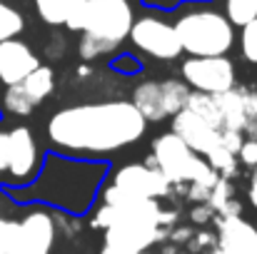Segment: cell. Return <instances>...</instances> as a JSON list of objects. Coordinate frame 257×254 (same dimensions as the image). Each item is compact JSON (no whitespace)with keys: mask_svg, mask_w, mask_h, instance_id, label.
<instances>
[{"mask_svg":"<svg viewBox=\"0 0 257 254\" xmlns=\"http://www.w3.org/2000/svg\"><path fill=\"white\" fill-rule=\"evenodd\" d=\"M148 120L130 100L85 102L58 110L48 122L50 142L70 155L97 157L138 142Z\"/></svg>","mask_w":257,"mask_h":254,"instance_id":"obj_1","label":"cell"},{"mask_svg":"<svg viewBox=\"0 0 257 254\" xmlns=\"http://www.w3.org/2000/svg\"><path fill=\"white\" fill-rule=\"evenodd\" d=\"M175 212L160 209L158 199H133L105 189V204L95 212L92 227L105 229L100 254H140L165 239Z\"/></svg>","mask_w":257,"mask_h":254,"instance_id":"obj_2","label":"cell"},{"mask_svg":"<svg viewBox=\"0 0 257 254\" xmlns=\"http://www.w3.org/2000/svg\"><path fill=\"white\" fill-rule=\"evenodd\" d=\"M135 23V10L130 0H87L75 10L65 28L70 33H83L78 53L83 60H97L115 53L130 35Z\"/></svg>","mask_w":257,"mask_h":254,"instance_id":"obj_3","label":"cell"},{"mask_svg":"<svg viewBox=\"0 0 257 254\" xmlns=\"http://www.w3.org/2000/svg\"><path fill=\"white\" fill-rule=\"evenodd\" d=\"M102 172H105L102 165L73 162V160H63L58 155H50L45 162V169H43V179L38 184V192L43 199L78 214L90 207L92 192L97 189Z\"/></svg>","mask_w":257,"mask_h":254,"instance_id":"obj_4","label":"cell"},{"mask_svg":"<svg viewBox=\"0 0 257 254\" xmlns=\"http://www.w3.org/2000/svg\"><path fill=\"white\" fill-rule=\"evenodd\" d=\"M180 38L182 53L190 58H217L227 55L235 45V25L225 13L205 5H192L172 23Z\"/></svg>","mask_w":257,"mask_h":254,"instance_id":"obj_5","label":"cell"},{"mask_svg":"<svg viewBox=\"0 0 257 254\" xmlns=\"http://www.w3.org/2000/svg\"><path fill=\"white\" fill-rule=\"evenodd\" d=\"M150 165L158 167L170 184H200L212 189L220 179V174L207 165L205 157L195 155L177 135L165 132L153 142V157Z\"/></svg>","mask_w":257,"mask_h":254,"instance_id":"obj_6","label":"cell"},{"mask_svg":"<svg viewBox=\"0 0 257 254\" xmlns=\"http://www.w3.org/2000/svg\"><path fill=\"white\" fill-rule=\"evenodd\" d=\"M190 87L182 80H145L133 90V105L148 122H163L185 110Z\"/></svg>","mask_w":257,"mask_h":254,"instance_id":"obj_7","label":"cell"},{"mask_svg":"<svg viewBox=\"0 0 257 254\" xmlns=\"http://www.w3.org/2000/svg\"><path fill=\"white\" fill-rule=\"evenodd\" d=\"M127 40L145 55L155 60H175L182 55L180 38L175 33V25L160 15H140L135 18Z\"/></svg>","mask_w":257,"mask_h":254,"instance_id":"obj_8","label":"cell"},{"mask_svg":"<svg viewBox=\"0 0 257 254\" xmlns=\"http://www.w3.org/2000/svg\"><path fill=\"white\" fill-rule=\"evenodd\" d=\"M182 83L192 92L220 95L235 87V63L227 55L217 58H187L180 68Z\"/></svg>","mask_w":257,"mask_h":254,"instance_id":"obj_9","label":"cell"},{"mask_svg":"<svg viewBox=\"0 0 257 254\" xmlns=\"http://www.w3.org/2000/svg\"><path fill=\"white\" fill-rule=\"evenodd\" d=\"M107 189L122 197H133V199H160L170 194L172 184L150 162H135V165H125L117 169Z\"/></svg>","mask_w":257,"mask_h":254,"instance_id":"obj_10","label":"cell"},{"mask_svg":"<svg viewBox=\"0 0 257 254\" xmlns=\"http://www.w3.org/2000/svg\"><path fill=\"white\" fill-rule=\"evenodd\" d=\"M55 219L48 212H30L25 219L18 222L10 254H50L55 244Z\"/></svg>","mask_w":257,"mask_h":254,"instance_id":"obj_11","label":"cell"},{"mask_svg":"<svg viewBox=\"0 0 257 254\" xmlns=\"http://www.w3.org/2000/svg\"><path fill=\"white\" fill-rule=\"evenodd\" d=\"M172 135H177L195 155L207 157L210 152H215L217 147H222V132L215 130L212 125H207L202 117L192 115L190 110H180L172 117Z\"/></svg>","mask_w":257,"mask_h":254,"instance_id":"obj_12","label":"cell"},{"mask_svg":"<svg viewBox=\"0 0 257 254\" xmlns=\"http://www.w3.org/2000/svg\"><path fill=\"white\" fill-rule=\"evenodd\" d=\"M8 135H10V165H8V174H10V179L15 184H28L40 172V152H38L35 137L23 125L10 130Z\"/></svg>","mask_w":257,"mask_h":254,"instance_id":"obj_13","label":"cell"},{"mask_svg":"<svg viewBox=\"0 0 257 254\" xmlns=\"http://www.w3.org/2000/svg\"><path fill=\"white\" fill-rule=\"evenodd\" d=\"M210 254H257V229L240 214L220 217L217 239Z\"/></svg>","mask_w":257,"mask_h":254,"instance_id":"obj_14","label":"cell"},{"mask_svg":"<svg viewBox=\"0 0 257 254\" xmlns=\"http://www.w3.org/2000/svg\"><path fill=\"white\" fill-rule=\"evenodd\" d=\"M38 65H40V60L28 43H23L18 38L0 43V83L5 87L23 83Z\"/></svg>","mask_w":257,"mask_h":254,"instance_id":"obj_15","label":"cell"},{"mask_svg":"<svg viewBox=\"0 0 257 254\" xmlns=\"http://www.w3.org/2000/svg\"><path fill=\"white\" fill-rule=\"evenodd\" d=\"M87 0H35V10H38V18L53 28L58 25H65L68 18L80 10Z\"/></svg>","mask_w":257,"mask_h":254,"instance_id":"obj_16","label":"cell"},{"mask_svg":"<svg viewBox=\"0 0 257 254\" xmlns=\"http://www.w3.org/2000/svg\"><path fill=\"white\" fill-rule=\"evenodd\" d=\"M23 90L28 92V97L35 102V107L55 90V73L48 65H38L25 80H23Z\"/></svg>","mask_w":257,"mask_h":254,"instance_id":"obj_17","label":"cell"},{"mask_svg":"<svg viewBox=\"0 0 257 254\" xmlns=\"http://www.w3.org/2000/svg\"><path fill=\"white\" fill-rule=\"evenodd\" d=\"M25 30V18L18 8H13L10 3L0 0V43L3 40H13Z\"/></svg>","mask_w":257,"mask_h":254,"instance_id":"obj_18","label":"cell"},{"mask_svg":"<svg viewBox=\"0 0 257 254\" xmlns=\"http://www.w3.org/2000/svg\"><path fill=\"white\" fill-rule=\"evenodd\" d=\"M3 107L5 112L10 115H18V117H28L33 110H35V102L28 97V92L23 90V85H8L5 95H3Z\"/></svg>","mask_w":257,"mask_h":254,"instance_id":"obj_19","label":"cell"},{"mask_svg":"<svg viewBox=\"0 0 257 254\" xmlns=\"http://www.w3.org/2000/svg\"><path fill=\"white\" fill-rule=\"evenodd\" d=\"M225 15L235 28H242L257 18V0H225Z\"/></svg>","mask_w":257,"mask_h":254,"instance_id":"obj_20","label":"cell"},{"mask_svg":"<svg viewBox=\"0 0 257 254\" xmlns=\"http://www.w3.org/2000/svg\"><path fill=\"white\" fill-rule=\"evenodd\" d=\"M240 53L247 63L257 65V18L240 28Z\"/></svg>","mask_w":257,"mask_h":254,"instance_id":"obj_21","label":"cell"},{"mask_svg":"<svg viewBox=\"0 0 257 254\" xmlns=\"http://www.w3.org/2000/svg\"><path fill=\"white\" fill-rule=\"evenodd\" d=\"M15 232H18V222L0 217V254H10L13 242H15Z\"/></svg>","mask_w":257,"mask_h":254,"instance_id":"obj_22","label":"cell"},{"mask_svg":"<svg viewBox=\"0 0 257 254\" xmlns=\"http://www.w3.org/2000/svg\"><path fill=\"white\" fill-rule=\"evenodd\" d=\"M237 160L242 162V165H247V167H257V140H245L242 142V147H240V152H237Z\"/></svg>","mask_w":257,"mask_h":254,"instance_id":"obj_23","label":"cell"},{"mask_svg":"<svg viewBox=\"0 0 257 254\" xmlns=\"http://www.w3.org/2000/svg\"><path fill=\"white\" fill-rule=\"evenodd\" d=\"M112 68L120 70L122 75H135L140 70V63L133 58V55H120L117 60H112Z\"/></svg>","mask_w":257,"mask_h":254,"instance_id":"obj_24","label":"cell"},{"mask_svg":"<svg viewBox=\"0 0 257 254\" xmlns=\"http://www.w3.org/2000/svg\"><path fill=\"white\" fill-rule=\"evenodd\" d=\"M10 165V135L0 132V172H8Z\"/></svg>","mask_w":257,"mask_h":254,"instance_id":"obj_25","label":"cell"},{"mask_svg":"<svg viewBox=\"0 0 257 254\" xmlns=\"http://www.w3.org/2000/svg\"><path fill=\"white\" fill-rule=\"evenodd\" d=\"M212 214H215V209H212L210 204H202V207H195V209H192V219H195V222H200V224H202V222H207Z\"/></svg>","mask_w":257,"mask_h":254,"instance_id":"obj_26","label":"cell"},{"mask_svg":"<svg viewBox=\"0 0 257 254\" xmlns=\"http://www.w3.org/2000/svg\"><path fill=\"white\" fill-rule=\"evenodd\" d=\"M247 197H250V204L257 209V167H255V174H252V182H250V192H247Z\"/></svg>","mask_w":257,"mask_h":254,"instance_id":"obj_27","label":"cell"},{"mask_svg":"<svg viewBox=\"0 0 257 254\" xmlns=\"http://www.w3.org/2000/svg\"><path fill=\"white\" fill-rule=\"evenodd\" d=\"M140 254H150V252H140Z\"/></svg>","mask_w":257,"mask_h":254,"instance_id":"obj_28","label":"cell"},{"mask_svg":"<svg viewBox=\"0 0 257 254\" xmlns=\"http://www.w3.org/2000/svg\"><path fill=\"white\" fill-rule=\"evenodd\" d=\"M255 229H257V227H255Z\"/></svg>","mask_w":257,"mask_h":254,"instance_id":"obj_29","label":"cell"}]
</instances>
